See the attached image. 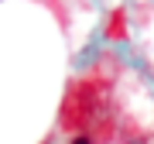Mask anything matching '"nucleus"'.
Returning <instances> with one entry per match:
<instances>
[{
    "mask_svg": "<svg viewBox=\"0 0 154 144\" xmlns=\"http://www.w3.org/2000/svg\"><path fill=\"white\" fill-rule=\"evenodd\" d=\"M72 144H93V137H86V134H79V137L72 141Z\"/></svg>",
    "mask_w": 154,
    "mask_h": 144,
    "instance_id": "obj_1",
    "label": "nucleus"
}]
</instances>
